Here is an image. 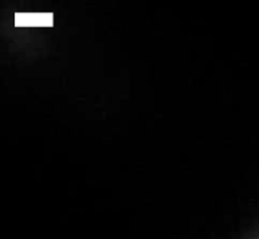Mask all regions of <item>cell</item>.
Here are the masks:
<instances>
[]
</instances>
